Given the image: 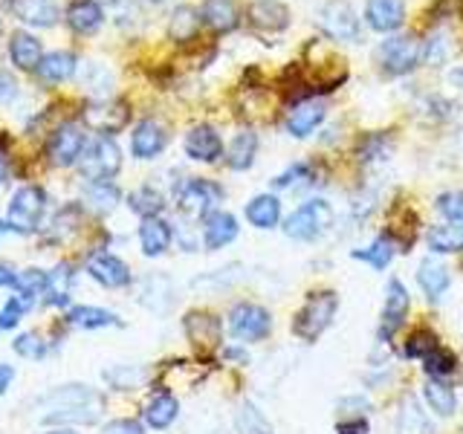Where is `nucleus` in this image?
<instances>
[{
	"label": "nucleus",
	"instance_id": "33",
	"mask_svg": "<svg viewBox=\"0 0 463 434\" xmlns=\"http://www.w3.org/2000/svg\"><path fill=\"white\" fill-rule=\"evenodd\" d=\"M426 243H429V250L438 252V255L463 252V223H449V226H434V229H429Z\"/></svg>",
	"mask_w": 463,
	"mask_h": 434
},
{
	"label": "nucleus",
	"instance_id": "57",
	"mask_svg": "<svg viewBox=\"0 0 463 434\" xmlns=\"http://www.w3.org/2000/svg\"><path fill=\"white\" fill-rule=\"evenodd\" d=\"M9 180V168H6V163H4V156H0V185H4Z\"/></svg>",
	"mask_w": 463,
	"mask_h": 434
},
{
	"label": "nucleus",
	"instance_id": "55",
	"mask_svg": "<svg viewBox=\"0 0 463 434\" xmlns=\"http://www.w3.org/2000/svg\"><path fill=\"white\" fill-rule=\"evenodd\" d=\"M449 81H452V84L458 87V90L463 93V67H460V70H452V72H449Z\"/></svg>",
	"mask_w": 463,
	"mask_h": 434
},
{
	"label": "nucleus",
	"instance_id": "9",
	"mask_svg": "<svg viewBox=\"0 0 463 434\" xmlns=\"http://www.w3.org/2000/svg\"><path fill=\"white\" fill-rule=\"evenodd\" d=\"M217 200H221V188L209 180L192 177L177 188V206L185 217H209L214 214Z\"/></svg>",
	"mask_w": 463,
	"mask_h": 434
},
{
	"label": "nucleus",
	"instance_id": "32",
	"mask_svg": "<svg viewBox=\"0 0 463 434\" xmlns=\"http://www.w3.org/2000/svg\"><path fill=\"white\" fill-rule=\"evenodd\" d=\"M255 154H258V134H252V130H241V134H235V139H232V145H229L226 163L235 171H246L255 163Z\"/></svg>",
	"mask_w": 463,
	"mask_h": 434
},
{
	"label": "nucleus",
	"instance_id": "31",
	"mask_svg": "<svg viewBox=\"0 0 463 434\" xmlns=\"http://www.w3.org/2000/svg\"><path fill=\"white\" fill-rule=\"evenodd\" d=\"M119 200H122V192L110 180H96V183L84 185V203L99 214L113 212L116 206H119Z\"/></svg>",
	"mask_w": 463,
	"mask_h": 434
},
{
	"label": "nucleus",
	"instance_id": "48",
	"mask_svg": "<svg viewBox=\"0 0 463 434\" xmlns=\"http://www.w3.org/2000/svg\"><path fill=\"white\" fill-rule=\"evenodd\" d=\"M24 313H29L24 307V301L18 296H12L6 304H4V310H0V330H12V327H18V322L24 318Z\"/></svg>",
	"mask_w": 463,
	"mask_h": 434
},
{
	"label": "nucleus",
	"instance_id": "3",
	"mask_svg": "<svg viewBox=\"0 0 463 434\" xmlns=\"http://www.w3.org/2000/svg\"><path fill=\"white\" fill-rule=\"evenodd\" d=\"M336 307H339L336 293H313L293 322L296 336L304 342H316L330 327L333 316H336Z\"/></svg>",
	"mask_w": 463,
	"mask_h": 434
},
{
	"label": "nucleus",
	"instance_id": "10",
	"mask_svg": "<svg viewBox=\"0 0 463 434\" xmlns=\"http://www.w3.org/2000/svg\"><path fill=\"white\" fill-rule=\"evenodd\" d=\"M318 26L333 41H354L359 35V18L347 0H327L318 9Z\"/></svg>",
	"mask_w": 463,
	"mask_h": 434
},
{
	"label": "nucleus",
	"instance_id": "12",
	"mask_svg": "<svg viewBox=\"0 0 463 434\" xmlns=\"http://www.w3.org/2000/svg\"><path fill=\"white\" fill-rule=\"evenodd\" d=\"M87 272H90V278H96L101 287H110V289H122L134 278L125 260L110 252H93L87 258Z\"/></svg>",
	"mask_w": 463,
	"mask_h": 434
},
{
	"label": "nucleus",
	"instance_id": "22",
	"mask_svg": "<svg viewBox=\"0 0 463 434\" xmlns=\"http://www.w3.org/2000/svg\"><path fill=\"white\" fill-rule=\"evenodd\" d=\"M12 9L24 24L38 26V29H50L58 21L55 0H12Z\"/></svg>",
	"mask_w": 463,
	"mask_h": 434
},
{
	"label": "nucleus",
	"instance_id": "58",
	"mask_svg": "<svg viewBox=\"0 0 463 434\" xmlns=\"http://www.w3.org/2000/svg\"><path fill=\"white\" fill-rule=\"evenodd\" d=\"M47 434H76L72 429H55V431H47Z\"/></svg>",
	"mask_w": 463,
	"mask_h": 434
},
{
	"label": "nucleus",
	"instance_id": "38",
	"mask_svg": "<svg viewBox=\"0 0 463 434\" xmlns=\"http://www.w3.org/2000/svg\"><path fill=\"white\" fill-rule=\"evenodd\" d=\"M128 206L134 209L139 217H145V221H148V217H156L159 212L165 209V197L159 194L156 188L142 185V188H137V192L128 197Z\"/></svg>",
	"mask_w": 463,
	"mask_h": 434
},
{
	"label": "nucleus",
	"instance_id": "30",
	"mask_svg": "<svg viewBox=\"0 0 463 434\" xmlns=\"http://www.w3.org/2000/svg\"><path fill=\"white\" fill-rule=\"evenodd\" d=\"M64 322L70 327H81V330H99V327H113L119 325V318L110 310H101V307H87V304H79V307H70Z\"/></svg>",
	"mask_w": 463,
	"mask_h": 434
},
{
	"label": "nucleus",
	"instance_id": "44",
	"mask_svg": "<svg viewBox=\"0 0 463 434\" xmlns=\"http://www.w3.org/2000/svg\"><path fill=\"white\" fill-rule=\"evenodd\" d=\"M12 347H14V354H21L26 359H41L43 351H47V344L41 342L38 333H21V336L12 342Z\"/></svg>",
	"mask_w": 463,
	"mask_h": 434
},
{
	"label": "nucleus",
	"instance_id": "46",
	"mask_svg": "<svg viewBox=\"0 0 463 434\" xmlns=\"http://www.w3.org/2000/svg\"><path fill=\"white\" fill-rule=\"evenodd\" d=\"M238 426L243 434H272V429L267 426V420L260 417V411H255L252 405H243V411L238 417Z\"/></svg>",
	"mask_w": 463,
	"mask_h": 434
},
{
	"label": "nucleus",
	"instance_id": "43",
	"mask_svg": "<svg viewBox=\"0 0 463 434\" xmlns=\"http://www.w3.org/2000/svg\"><path fill=\"white\" fill-rule=\"evenodd\" d=\"M434 347H438V339H434V333L431 330H417V333H411V339L405 342V356L423 359L429 351H434Z\"/></svg>",
	"mask_w": 463,
	"mask_h": 434
},
{
	"label": "nucleus",
	"instance_id": "54",
	"mask_svg": "<svg viewBox=\"0 0 463 434\" xmlns=\"http://www.w3.org/2000/svg\"><path fill=\"white\" fill-rule=\"evenodd\" d=\"M14 284H18V272L9 264H0V287H14Z\"/></svg>",
	"mask_w": 463,
	"mask_h": 434
},
{
	"label": "nucleus",
	"instance_id": "53",
	"mask_svg": "<svg viewBox=\"0 0 463 434\" xmlns=\"http://www.w3.org/2000/svg\"><path fill=\"white\" fill-rule=\"evenodd\" d=\"M12 380H14V368L6 365V362H0V397L6 394V388L12 385Z\"/></svg>",
	"mask_w": 463,
	"mask_h": 434
},
{
	"label": "nucleus",
	"instance_id": "47",
	"mask_svg": "<svg viewBox=\"0 0 463 434\" xmlns=\"http://www.w3.org/2000/svg\"><path fill=\"white\" fill-rule=\"evenodd\" d=\"M438 212L449 221L463 223V192H446L438 197Z\"/></svg>",
	"mask_w": 463,
	"mask_h": 434
},
{
	"label": "nucleus",
	"instance_id": "13",
	"mask_svg": "<svg viewBox=\"0 0 463 434\" xmlns=\"http://www.w3.org/2000/svg\"><path fill=\"white\" fill-rule=\"evenodd\" d=\"M130 119V110L125 101H96L84 110V122L101 137H110L116 130H122Z\"/></svg>",
	"mask_w": 463,
	"mask_h": 434
},
{
	"label": "nucleus",
	"instance_id": "2",
	"mask_svg": "<svg viewBox=\"0 0 463 434\" xmlns=\"http://www.w3.org/2000/svg\"><path fill=\"white\" fill-rule=\"evenodd\" d=\"M426 55V41L417 35H394L383 41V47L376 50V61L388 76H405V72L417 70V64Z\"/></svg>",
	"mask_w": 463,
	"mask_h": 434
},
{
	"label": "nucleus",
	"instance_id": "39",
	"mask_svg": "<svg viewBox=\"0 0 463 434\" xmlns=\"http://www.w3.org/2000/svg\"><path fill=\"white\" fill-rule=\"evenodd\" d=\"M394 241H391V235L385 231V235H380L376 238L368 250H359V252H354V258H359V260H365V264H371L373 269H385L388 264H391V258H394Z\"/></svg>",
	"mask_w": 463,
	"mask_h": 434
},
{
	"label": "nucleus",
	"instance_id": "60",
	"mask_svg": "<svg viewBox=\"0 0 463 434\" xmlns=\"http://www.w3.org/2000/svg\"><path fill=\"white\" fill-rule=\"evenodd\" d=\"M0 231H4V223H0Z\"/></svg>",
	"mask_w": 463,
	"mask_h": 434
},
{
	"label": "nucleus",
	"instance_id": "50",
	"mask_svg": "<svg viewBox=\"0 0 463 434\" xmlns=\"http://www.w3.org/2000/svg\"><path fill=\"white\" fill-rule=\"evenodd\" d=\"M105 434H145V429L139 420H116L105 429Z\"/></svg>",
	"mask_w": 463,
	"mask_h": 434
},
{
	"label": "nucleus",
	"instance_id": "40",
	"mask_svg": "<svg viewBox=\"0 0 463 434\" xmlns=\"http://www.w3.org/2000/svg\"><path fill=\"white\" fill-rule=\"evenodd\" d=\"M423 371L429 376H438V380H446V376H452L458 371V359L446 351V347H434V351H429L423 356Z\"/></svg>",
	"mask_w": 463,
	"mask_h": 434
},
{
	"label": "nucleus",
	"instance_id": "42",
	"mask_svg": "<svg viewBox=\"0 0 463 434\" xmlns=\"http://www.w3.org/2000/svg\"><path fill=\"white\" fill-rule=\"evenodd\" d=\"M391 148V142L383 134H371L359 142V159L362 163H373V159H383Z\"/></svg>",
	"mask_w": 463,
	"mask_h": 434
},
{
	"label": "nucleus",
	"instance_id": "23",
	"mask_svg": "<svg viewBox=\"0 0 463 434\" xmlns=\"http://www.w3.org/2000/svg\"><path fill=\"white\" fill-rule=\"evenodd\" d=\"M402 0H368L365 18L376 33H394L402 24Z\"/></svg>",
	"mask_w": 463,
	"mask_h": 434
},
{
	"label": "nucleus",
	"instance_id": "45",
	"mask_svg": "<svg viewBox=\"0 0 463 434\" xmlns=\"http://www.w3.org/2000/svg\"><path fill=\"white\" fill-rule=\"evenodd\" d=\"M310 180H313V165H307V163H296L289 171H284L281 177H275L272 185H275V188H293L296 183H304V185H307Z\"/></svg>",
	"mask_w": 463,
	"mask_h": 434
},
{
	"label": "nucleus",
	"instance_id": "15",
	"mask_svg": "<svg viewBox=\"0 0 463 434\" xmlns=\"http://www.w3.org/2000/svg\"><path fill=\"white\" fill-rule=\"evenodd\" d=\"M165 142H168V134L163 125L154 119H142L134 130V137H130V151H134L137 159H154L163 154Z\"/></svg>",
	"mask_w": 463,
	"mask_h": 434
},
{
	"label": "nucleus",
	"instance_id": "59",
	"mask_svg": "<svg viewBox=\"0 0 463 434\" xmlns=\"http://www.w3.org/2000/svg\"><path fill=\"white\" fill-rule=\"evenodd\" d=\"M148 4H163V0H148Z\"/></svg>",
	"mask_w": 463,
	"mask_h": 434
},
{
	"label": "nucleus",
	"instance_id": "27",
	"mask_svg": "<svg viewBox=\"0 0 463 434\" xmlns=\"http://www.w3.org/2000/svg\"><path fill=\"white\" fill-rule=\"evenodd\" d=\"M246 221L255 229H275L281 221V203L272 194H258L246 203Z\"/></svg>",
	"mask_w": 463,
	"mask_h": 434
},
{
	"label": "nucleus",
	"instance_id": "56",
	"mask_svg": "<svg viewBox=\"0 0 463 434\" xmlns=\"http://www.w3.org/2000/svg\"><path fill=\"white\" fill-rule=\"evenodd\" d=\"M226 356H229V359H238V362H246L243 351H238V347H229V351H226Z\"/></svg>",
	"mask_w": 463,
	"mask_h": 434
},
{
	"label": "nucleus",
	"instance_id": "49",
	"mask_svg": "<svg viewBox=\"0 0 463 434\" xmlns=\"http://www.w3.org/2000/svg\"><path fill=\"white\" fill-rule=\"evenodd\" d=\"M110 6L116 12V24H119V26H128L139 14L137 0H110Z\"/></svg>",
	"mask_w": 463,
	"mask_h": 434
},
{
	"label": "nucleus",
	"instance_id": "14",
	"mask_svg": "<svg viewBox=\"0 0 463 434\" xmlns=\"http://www.w3.org/2000/svg\"><path fill=\"white\" fill-rule=\"evenodd\" d=\"M185 154L197 163H214L223 154V139L212 125H197L185 134Z\"/></svg>",
	"mask_w": 463,
	"mask_h": 434
},
{
	"label": "nucleus",
	"instance_id": "29",
	"mask_svg": "<svg viewBox=\"0 0 463 434\" xmlns=\"http://www.w3.org/2000/svg\"><path fill=\"white\" fill-rule=\"evenodd\" d=\"M72 293V267L70 264H58L52 272H47V289H43V301L50 307H67Z\"/></svg>",
	"mask_w": 463,
	"mask_h": 434
},
{
	"label": "nucleus",
	"instance_id": "51",
	"mask_svg": "<svg viewBox=\"0 0 463 434\" xmlns=\"http://www.w3.org/2000/svg\"><path fill=\"white\" fill-rule=\"evenodd\" d=\"M18 93V84L9 76V72H0V105H6V101Z\"/></svg>",
	"mask_w": 463,
	"mask_h": 434
},
{
	"label": "nucleus",
	"instance_id": "52",
	"mask_svg": "<svg viewBox=\"0 0 463 434\" xmlns=\"http://www.w3.org/2000/svg\"><path fill=\"white\" fill-rule=\"evenodd\" d=\"M336 434H368V423L362 417H354V420H347V423H339Z\"/></svg>",
	"mask_w": 463,
	"mask_h": 434
},
{
	"label": "nucleus",
	"instance_id": "34",
	"mask_svg": "<svg viewBox=\"0 0 463 434\" xmlns=\"http://www.w3.org/2000/svg\"><path fill=\"white\" fill-rule=\"evenodd\" d=\"M177 411H180L177 400H174L171 394H159L145 405V423H148L151 429H168L174 420H177Z\"/></svg>",
	"mask_w": 463,
	"mask_h": 434
},
{
	"label": "nucleus",
	"instance_id": "26",
	"mask_svg": "<svg viewBox=\"0 0 463 434\" xmlns=\"http://www.w3.org/2000/svg\"><path fill=\"white\" fill-rule=\"evenodd\" d=\"M449 281H452V275H449V269L434 258H426L423 264H420V269H417V284L423 287V293H426L429 301H438L449 289Z\"/></svg>",
	"mask_w": 463,
	"mask_h": 434
},
{
	"label": "nucleus",
	"instance_id": "20",
	"mask_svg": "<svg viewBox=\"0 0 463 434\" xmlns=\"http://www.w3.org/2000/svg\"><path fill=\"white\" fill-rule=\"evenodd\" d=\"M200 18L206 21V26L214 29L217 35H226L238 26L241 12L235 6V0H203Z\"/></svg>",
	"mask_w": 463,
	"mask_h": 434
},
{
	"label": "nucleus",
	"instance_id": "8",
	"mask_svg": "<svg viewBox=\"0 0 463 434\" xmlns=\"http://www.w3.org/2000/svg\"><path fill=\"white\" fill-rule=\"evenodd\" d=\"M84 148H87V137H84L81 125H76V122L58 125L47 139V154H50L52 163L61 165V168L76 165L84 156Z\"/></svg>",
	"mask_w": 463,
	"mask_h": 434
},
{
	"label": "nucleus",
	"instance_id": "1",
	"mask_svg": "<svg viewBox=\"0 0 463 434\" xmlns=\"http://www.w3.org/2000/svg\"><path fill=\"white\" fill-rule=\"evenodd\" d=\"M43 420L47 423H81V426H93L99 423L101 409H105V400H101L99 391L87 388V385H61L43 394L38 400Z\"/></svg>",
	"mask_w": 463,
	"mask_h": 434
},
{
	"label": "nucleus",
	"instance_id": "16",
	"mask_svg": "<svg viewBox=\"0 0 463 434\" xmlns=\"http://www.w3.org/2000/svg\"><path fill=\"white\" fill-rule=\"evenodd\" d=\"M250 24L258 33H281L289 24V9L281 0H252L250 4Z\"/></svg>",
	"mask_w": 463,
	"mask_h": 434
},
{
	"label": "nucleus",
	"instance_id": "36",
	"mask_svg": "<svg viewBox=\"0 0 463 434\" xmlns=\"http://www.w3.org/2000/svg\"><path fill=\"white\" fill-rule=\"evenodd\" d=\"M14 289H18V298L24 301V307L33 310L35 298L43 296V289H47V272L35 269V267L18 272V284H14Z\"/></svg>",
	"mask_w": 463,
	"mask_h": 434
},
{
	"label": "nucleus",
	"instance_id": "35",
	"mask_svg": "<svg viewBox=\"0 0 463 434\" xmlns=\"http://www.w3.org/2000/svg\"><path fill=\"white\" fill-rule=\"evenodd\" d=\"M200 29V14L192 6H177L168 21V38L177 43H188Z\"/></svg>",
	"mask_w": 463,
	"mask_h": 434
},
{
	"label": "nucleus",
	"instance_id": "18",
	"mask_svg": "<svg viewBox=\"0 0 463 434\" xmlns=\"http://www.w3.org/2000/svg\"><path fill=\"white\" fill-rule=\"evenodd\" d=\"M185 333H188V339H192L200 351H212V347L221 344V322H217V316L212 313H203V310H194V313H188L185 316Z\"/></svg>",
	"mask_w": 463,
	"mask_h": 434
},
{
	"label": "nucleus",
	"instance_id": "6",
	"mask_svg": "<svg viewBox=\"0 0 463 434\" xmlns=\"http://www.w3.org/2000/svg\"><path fill=\"white\" fill-rule=\"evenodd\" d=\"M333 223V209L325 200H310L298 206L293 214L284 221V231L293 241H316L318 235H325Z\"/></svg>",
	"mask_w": 463,
	"mask_h": 434
},
{
	"label": "nucleus",
	"instance_id": "17",
	"mask_svg": "<svg viewBox=\"0 0 463 434\" xmlns=\"http://www.w3.org/2000/svg\"><path fill=\"white\" fill-rule=\"evenodd\" d=\"M325 105L322 101H313V99H301V101H296V108L289 110V116H287V130L293 137H310L313 130L322 125V119H325Z\"/></svg>",
	"mask_w": 463,
	"mask_h": 434
},
{
	"label": "nucleus",
	"instance_id": "37",
	"mask_svg": "<svg viewBox=\"0 0 463 434\" xmlns=\"http://www.w3.org/2000/svg\"><path fill=\"white\" fill-rule=\"evenodd\" d=\"M423 397H426V402H429V409L434 411V414H440V417H452L455 414V409H458V397H455V391L449 388V385H443V382H426L423 385Z\"/></svg>",
	"mask_w": 463,
	"mask_h": 434
},
{
	"label": "nucleus",
	"instance_id": "21",
	"mask_svg": "<svg viewBox=\"0 0 463 434\" xmlns=\"http://www.w3.org/2000/svg\"><path fill=\"white\" fill-rule=\"evenodd\" d=\"M238 238V221L229 212H214L206 217V229H203V243L206 250H223L232 241Z\"/></svg>",
	"mask_w": 463,
	"mask_h": 434
},
{
	"label": "nucleus",
	"instance_id": "28",
	"mask_svg": "<svg viewBox=\"0 0 463 434\" xmlns=\"http://www.w3.org/2000/svg\"><path fill=\"white\" fill-rule=\"evenodd\" d=\"M38 79L43 84H61L76 72V55L72 52H47L38 64Z\"/></svg>",
	"mask_w": 463,
	"mask_h": 434
},
{
	"label": "nucleus",
	"instance_id": "19",
	"mask_svg": "<svg viewBox=\"0 0 463 434\" xmlns=\"http://www.w3.org/2000/svg\"><path fill=\"white\" fill-rule=\"evenodd\" d=\"M105 24V12L96 0H72L67 9V26L79 35H93Z\"/></svg>",
	"mask_w": 463,
	"mask_h": 434
},
{
	"label": "nucleus",
	"instance_id": "7",
	"mask_svg": "<svg viewBox=\"0 0 463 434\" xmlns=\"http://www.w3.org/2000/svg\"><path fill=\"white\" fill-rule=\"evenodd\" d=\"M272 330V318L269 310L258 307V304L243 301L238 307H232L229 313V333L238 342H260L267 339Z\"/></svg>",
	"mask_w": 463,
	"mask_h": 434
},
{
	"label": "nucleus",
	"instance_id": "24",
	"mask_svg": "<svg viewBox=\"0 0 463 434\" xmlns=\"http://www.w3.org/2000/svg\"><path fill=\"white\" fill-rule=\"evenodd\" d=\"M9 58H12V64L18 67V70H38L41 64V58H43V50H41V41L35 35H29V33H14L9 38Z\"/></svg>",
	"mask_w": 463,
	"mask_h": 434
},
{
	"label": "nucleus",
	"instance_id": "41",
	"mask_svg": "<svg viewBox=\"0 0 463 434\" xmlns=\"http://www.w3.org/2000/svg\"><path fill=\"white\" fill-rule=\"evenodd\" d=\"M400 429L405 434H434L431 426H429V420L423 417V411L417 409L414 400H405V411L400 414Z\"/></svg>",
	"mask_w": 463,
	"mask_h": 434
},
{
	"label": "nucleus",
	"instance_id": "5",
	"mask_svg": "<svg viewBox=\"0 0 463 434\" xmlns=\"http://www.w3.org/2000/svg\"><path fill=\"white\" fill-rule=\"evenodd\" d=\"M79 168L84 174V180H110L122 168V151L110 137H96L93 142H87L84 156L79 159Z\"/></svg>",
	"mask_w": 463,
	"mask_h": 434
},
{
	"label": "nucleus",
	"instance_id": "4",
	"mask_svg": "<svg viewBox=\"0 0 463 434\" xmlns=\"http://www.w3.org/2000/svg\"><path fill=\"white\" fill-rule=\"evenodd\" d=\"M43 209H47V192L41 185H24L14 192L9 212H6V226L21 231V235H29L41 226Z\"/></svg>",
	"mask_w": 463,
	"mask_h": 434
},
{
	"label": "nucleus",
	"instance_id": "11",
	"mask_svg": "<svg viewBox=\"0 0 463 434\" xmlns=\"http://www.w3.org/2000/svg\"><path fill=\"white\" fill-rule=\"evenodd\" d=\"M405 313H409V289L400 278H391L385 287V307H383V318H380V339L388 342L394 333L400 330V325L405 322Z\"/></svg>",
	"mask_w": 463,
	"mask_h": 434
},
{
	"label": "nucleus",
	"instance_id": "25",
	"mask_svg": "<svg viewBox=\"0 0 463 434\" xmlns=\"http://www.w3.org/2000/svg\"><path fill=\"white\" fill-rule=\"evenodd\" d=\"M139 246L148 258H159L171 246V226L159 217H148L139 226Z\"/></svg>",
	"mask_w": 463,
	"mask_h": 434
}]
</instances>
